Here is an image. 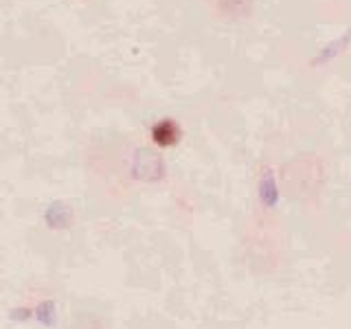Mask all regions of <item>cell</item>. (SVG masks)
<instances>
[{
  "label": "cell",
  "mask_w": 351,
  "mask_h": 329,
  "mask_svg": "<svg viewBox=\"0 0 351 329\" xmlns=\"http://www.w3.org/2000/svg\"><path fill=\"white\" fill-rule=\"evenodd\" d=\"M283 189L290 197H310L314 195L325 180L323 164L316 156H299L283 167Z\"/></svg>",
  "instance_id": "6da1fadb"
},
{
  "label": "cell",
  "mask_w": 351,
  "mask_h": 329,
  "mask_svg": "<svg viewBox=\"0 0 351 329\" xmlns=\"http://www.w3.org/2000/svg\"><path fill=\"white\" fill-rule=\"evenodd\" d=\"M154 136H156V141L162 143V145H169V143L178 138V130H176V125L169 123V121H165V123H160L156 130H154Z\"/></svg>",
  "instance_id": "7a4b0ae2"
}]
</instances>
